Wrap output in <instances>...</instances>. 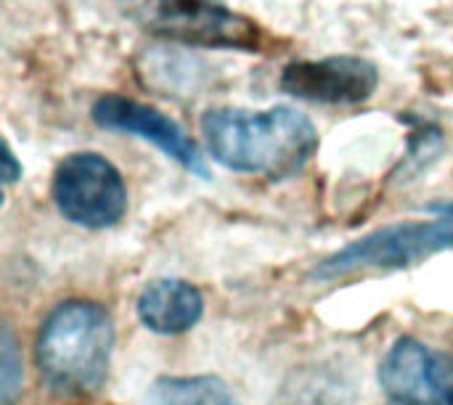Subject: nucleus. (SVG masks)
Listing matches in <instances>:
<instances>
[{
  "instance_id": "nucleus-1",
  "label": "nucleus",
  "mask_w": 453,
  "mask_h": 405,
  "mask_svg": "<svg viewBox=\"0 0 453 405\" xmlns=\"http://www.w3.org/2000/svg\"><path fill=\"white\" fill-rule=\"evenodd\" d=\"M210 157L231 172L284 180L300 172L319 151L316 125L292 106L250 111L215 106L202 114Z\"/></svg>"
},
{
  "instance_id": "nucleus-2",
  "label": "nucleus",
  "mask_w": 453,
  "mask_h": 405,
  "mask_svg": "<svg viewBox=\"0 0 453 405\" xmlns=\"http://www.w3.org/2000/svg\"><path fill=\"white\" fill-rule=\"evenodd\" d=\"M111 348V316L98 302L66 300L42 321L35 342V363L53 393L88 395L104 385Z\"/></svg>"
},
{
  "instance_id": "nucleus-10",
  "label": "nucleus",
  "mask_w": 453,
  "mask_h": 405,
  "mask_svg": "<svg viewBox=\"0 0 453 405\" xmlns=\"http://www.w3.org/2000/svg\"><path fill=\"white\" fill-rule=\"evenodd\" d=\"M143 405H239L228 385L218 377H162L157 379Z\"/></svg>"
},
{
  "instance_id": "nucleus-12",
  "label": "nucleus",
  "mask_w": 453,
  "mask_h": 405,
  "mask_svg": "<svg viewBox=\"0 0 453 405\" xmlns=\"http://www.w3.org/2000/svg\"><path fill=\"white\" fill-rule=\"evenodd\" d=\"M19 178H21V164L16 162L11 146L5 143V146H3V183L11 186V183H16Z\"/></svg>"
},
{
  "instance_id": "nucleus-13",
  "label": "nucleus",
  "mask_w": 453,
  "mask_h": 405,
  "mask_svg": "<svg viewBox=\"0 0 453 405\" xmlns=\"http://www.w3.org/2000/svg\"><path fill=\"white\" fill-rule=\"evenodd\" d=\"M427 212H435L438 218H449L453 220V202H435L427 207Z\"/></svg>"
},
{
  "instance_id": "nucleus-5",
  "label": "nucleus",
  "mask_w": 453,
  "mask_h": 405,
  "mask_svg": "<svg viewBox=\"0 0 453 405\" xmlns=\"http://www.w3.org/2000/svg\"><path fill=\"white\" fill-rule=\"evenodd\" d=\"M50 196L58 215L80 228L104 231L127 212V186L122 172L98 151H74L53 172Z\"/></svg>"
},
{
  "instance_id": "nucleus-9",
  "label": "nucleus",
  "mask_w": 453,
  "mask_h": 405,
  "mask_svg": "<svg viewBox=\"0 0 453 405\" xmlns=\"http://www.w3.org/2000/svg\"><path fill=\"white\" fill-rule=\"evenodd\" d=\"M138 321L162 337L191 332L204 316L202 292L183 279H157L146 284L135 300Z\"/></svg>"
},
{
  "instance_id": "nucleus-6",
  "label": "nucleus",
  "mask_w": 453,
  "mask_h": 405,
  "mask_svg": "<svg viewBox=\"0 0 453 405\" xmlns=\"http://www.w3.org/2000/svg\"><path fill=\"white\" fill-rule=\"evenodd\" d=\"M380 385L393 405H453V355L401 337L380 363Z\"/></svg>"
},
{
  "instance_id": "nucleus-7",
  "label": "nucleus",
  "mask_w": 453,
  "mask_h": 405,
  "mask_svg": "<svg viewBox=\"0 0 453 405\" xmlns=\"http://www.w3.org/2000/svg\"><path fill=\"white\" fill-rule=\"evenodd\" d=\"M281 93L321 103V106H358L380 88V69L361 56H326L319 61H292L279 80Z\"/></svg>"
},
{
  "instance_id": "nucleus-11",
  "label": "nucleus",
  "mask_w": 453,
  "mask_h": 405,
  "mask_svg": "<svg viewBox=\"0 0 453 405\" xmlns=\"http://www.w3.org/2000/svg\"><path fill=\"white\" fill-rule=\"evenodd\" d=\"M21 353L11 334V329H3L0 337V405H13L21 395Z\"/></svg>"
},
{
  "instance_id": "nucleus-4",
  "label": "nucleus",
  "mask_w": 453,
  "mask_h": 405,
  "mask_svg": "<svg viewBox=\"0 0 453 405\" xmlns=\"http://www.w3.org/2000/svg\"><path fill=\"white\" fill-rule=\"evenodd\" d=\"M135 16L146 32L191 48L257 53L265 45L260 24L218 0H141Z\"/></svg>"
},
{
  "instance_id": "nucleus-3",
  "label": "nucleus",
  "mask_w": 453,
  "mask_h": 405,
  "mask_svg": "<svg viewBox=\"0 0 453 405\" xmlns=\"http://www.w3.org/2000/svg\"><path fill=\"white\" fill-rule=\"evenodd\" d=\"M453 249V220H419V223H395L382 225L334 255L324 257L313 271V281H337L353 273L372 271H401L425 263L438 252Z\"/></svg>"
},
{
  "instance_id": "nucleus-8",
  "label": "nucleus",
  "mask_w": 453,
  "mask_h": 405,
  "mask_svg": "<svg viewBox=\"0 0 453 405\" xmlns=\"http://www.w3.org/2000/svg\"><path fill=\"white\" fill-rule=\"evenodd\" d=\"M90 119L109 133H127V135H138L149 143H154L162 154H167L173 162H178L186 172L210 180V167L199 151V146L191 141V135L167 114H162L159 109L117 96V93H106L101 98H96V103L90 106Z\"/></svg>"
}]
</instances>
